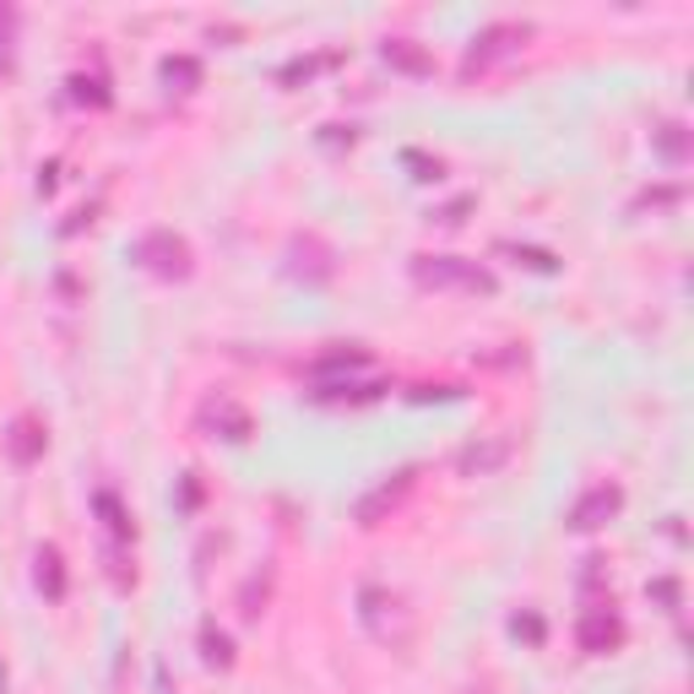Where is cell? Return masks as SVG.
<instances>
[{
	"label": "cell",
	"mask_w": 694,
	"mask_h": 694,
	"mask_svg": "<svg viewBox=\"0 0 694 694\" xmlns=\"http://www.w3.org/2000/svg\"><path fill=\"white\" fill-rule=\"evenodd\" d=\"M358 614H364V624H369V635L380 641V646H407L413 641V614H407V603L396 597V592H386V586H364L358 592Z\"/></svg>",
	"instance_id": "cell-1"
},
{
	"label": "cell",
	"mask_w": 694,
	"mask_h": 694,
	"mask_svg": "<svg viewBox=\"0 0 694 694\" xmlns=\"http://www.w3.org/2000/svg\"><path fill=\"white\" fill-rule=\"evenodd\" d=\"M413 277L424 288H472V293H494V277L462 255H418L413 261Z\"/></svg>",
	"instance_id": "cell-2"
},
{
	"label": "cell",
	"mask_w": 694,
	"mask_h": 694,
	"mask_svg": "<svg viewBox=\"0 0 694 694\" xmlns=\"http://www.w3.org/2000/svg\"><path fill=\"white\" fill-rule=\"evenodd\" d=\"M136 261H141L152 277H190V244H185L174 228H152V234H141Z\"/></svg>",
	"instance_id": "cell-3"
},
{
	"label": "cell",
	"mask_w": 694,
	"mask_h": 694,
	"mask_svg": "<svg viewBox=\"0 0 694 694\" xmlns=\"http://www.w3.org/2000/svg\"><path fill=\"white\" fill-rule=\"evenodd\" d=\"M413 483H418V467H402V472H391L386 483H375V489H369V494L353 505V521H358V527H375L386 510H396V505L413 494Z\"/></svg>",
	"instance_id": "cell-4"
},
{
	"label": "cell",
	"mask_w": 694,
	"mask_h": 694,
	"mask_svg": "<svg viewBox=\"0 0 694 694\" xmlns=\"http://www.w3.org/2000/svg\"><path fill=\"white\" fill-rule=\"evenodd\" d=\"M619 505H624V489H619V483H597V489H586V494L570 505V527H576V532H592V527H603L608 516H619Z\"/></svg>",
	"instance_id": "cell-5"
},
{
	"label": "cell",
	"mask_w": 694,
	"mask_h": 694,
	"mask_svg": "<svg viewBox=\"0 0 694 694\" xmlns=\"http://www.w3.org/2000/svg\"><path fill=\"white\" fill-rule=\"evenodd\" d=\"M581 646L586 652H619L624 646V619L614 614V608H586V619H581Z\"/></svg>",
	"instance_id": "cell-6"
},
{
	"label": "cell",
	"mask_w": 694,
	"mask_h": 694,
	"mask_svg": "<svg viewBox=\"0 0 694 694\" xmlns=\"http://www.w3.org/2000/svg\"><path fill=\"white\" fill-rule=\"evenodd\" d=\"M527 27H516V22H494V27H483L478 38H472V49H467V71H478V65H489L500 49H510L505 38H521Z\"/></svg>",
	"instance_id": "cell-7"
},
{
	"label": "cell",
	"mask_w": 694,
	"mask_h": 694,
	"mask_svg": "<svg viewBox=\"0 0 694 694\" xmlns=\"http://www.w3.org/2000/svg\"><path fill=\"white\" fill-rule=\"evenodd\" d=\"M206 424L212 429H228V440H250V413L234 407V402H212L206 407Z\"/></svg>",
	"instance_id": "cell-8"
},
{
	"label": "cell",
	"mask_w": 694,
	"mask_h": 694,
	"mask_svg": "<svg viewBox=\"0 0 694 694\" xmlns=\"http://www.w3.org/2000/svg\"><path fill=\"white\" fill-rule=\"evenodd\" d=\"M38 586H43L54 603L65 597V565H60V548H54V543L38 548Z\"/></svg>",
	"instance_id": "cell-9"
},
{
	"label": "cell",
	"mask_w": 694,
	"mask_h": 694,
	"mask_svg": "<svg viewBox=\"0 0 694 694\" xmlns=\"http://www.w3.org/2000/svg\"><path fill=\"white\" fill-rule=\"evenodd\" d=\"M38 451H43L38 424H33V418H16V429H11V456H16V462H33Z\"/></svg>",
	"instance_id": "cell-10"
},
{
	"label": "cell",
	"mask_w": 694,
	"mask_h": 694,
	"mask_svg": "<svg viewBox=\"0 0 694 694\" xmlns=\"http://www.w3.org/2000/svg\"><path fill=\"white\" fill-rule=\"evenodd\" d=\"M201 646H206V663L212 668H228L234 663V646H228V635L217 624H201Z\"/></svg>",
	"instance_id": "cell-11"
},
{
	"label": "cell",
	"mask_w": 694,
	"mask_h": 694,
	"mask_svg": "<svg viewBox=\"0 0 694 694\" xmlns=\"http://www.w3.org/2000/svg\"><path fill=\"white\" fill-rule=\"evenodd\" d=\"M98 510L109 516V532H114V538H136V521L125 516V505H119L114 494H98Z\"/></svg>",
	"instance_id": "cell-12"
},
{
	"label": "cell",
	"mask_w": 694,
	"mask_h": 694,
	"mask_svg": "<svg viewBox=\"0 0 694 694\" xmlns=\"http://www.w3.org/2000/svg\"><path fill=\"white\" fill-rule=\"evenodd\" d=\"M505 451H510V445H467V451H462V467H467V472H483V467L505 462Z\"/></svg>",
	"instance_id": "cell-13"
},
{
	"label": "cell",
	"mask_w": 694,
	"mask_h": 694,
	"mask_svg": "<svg viewBox=\"0 0 694 694\" xmlns=\"http://www.w3.org/2000/svg\"><path fill=\"white\" fill-rule=\"evenodd\" d=\"M386 54H391V60H402L407 71H429V54H424V49H413V38H391V43H386Z\"/></svg>",
	"instance_id": "cell-14"
},
{
	"label": "cell",
	"mask_w": 694,
	"mask_h": 694,
	"mask_svg": "<svg viewBox=\"0 0 694 694\" xmlns=\"http://www.w3.org/2000/svg\"><path fill=\"white\" fill-rule=\"evenodd\" d=\"M163 76H168V81H185V87H190V81L201 76V65H195L190 54H179V60L168 54V60H163Z\"/></svg>",
	"instance_id": "cell-15"
},
{
	"label": "cell",
	"mask_w": 694,
	"mask_h": 694,
	"mask_svg": "<svg viewBox=\"0 0 694 694\" xmlns=\"http://www.w3.org/2000/svg\"><path fill=\"white\" fill-rule=\"evenodd\" d=\"M505 250H510V255H521L532 272H559V261H554L548 250H521V244H505Z\"/></svg>",
	"instance_id": "cell-16"
},
{
	"label": "cell",
	"mask_w": 694,
	"mask_h": 694,
	"mask_svg": "<svg viewBox=\"0 0 694 694\" xmlns=\"http://www.w3.org/2000/svg\"><path fill=\"white\" fill-rule=\"evenodd\" d=\"M402 163H407V168H418V179H440V157H424V152H413V147H407V152H402Z\"/></svg>",
	"instance_id": "cell-17"
},
{
	"label": "cell",
	"mask_w": 694,
	"mask_h": 694,
	"mask_svg": "<svg viewBox=\"0 0 694 694\" xmlns=\"http://www.w3.org/2000/svg\"><path fill=\"white\" fill-rule=\"evenodd\" d=\"M510 630H516V635H527L532 646L543 641V619H538V614H516V619H510Z\"/></svg>",
	"instance_id": "cell-18"
},
{
	"label": "cell",
	"mask_w": 694,
	"mask_h": 694,
	"mask_svg": "<svg viewBox=\"0 0 694 694\" xmlns=\"http://www.w3.org/2000/svg\"><path fill=\"white\" fill-rule=\"evenodd\" d=\"M679 130H684V125H668V136H663V147H668L673 157H684V136H679Z\"/></svg>",
	"instance_id": "cell-19"
}]
</instances>
